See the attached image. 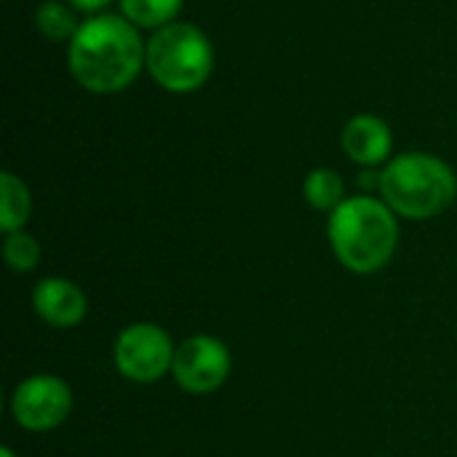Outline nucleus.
<instances>
[{
	"label": "nucleus",
	"instance_id": "f257e3e1",
	"mask_svg": "<svg viewBox=\"0 0 457 457\" xmlns=\"http://www.w3.org/2000/svg\"><path fill=\"white\" fill-rule=\"evenodd\" d=\"M147 46L129 19L102 13L86 19L70 40V70L94 94H115L134 83Z\"/></svg>",
	"mask_w": 457,
	"mask_h": 457
},
{
	"label": "nucleus",
	"instance_id": "f03ea898",
	"mask_svg": "<svg viewBox=\"0 0 457 457\" xmlns=\"http://www.w3.org/2000/svg\"><path fill=\"white\" fill-rule=\"evenodd\" d=\"M329 244L343 268L359 276L383 270L399 244L396 212L372 195L345 198L329 217Z\"/></svg>",
	"mask_w": 457,
	"mask_h": 457
},
{
	"label": "nucleus",
	"instance_id": "7ed1b4c3",
	"mask_svg": "<svg viewBox=\"0 0 457 457\" xmlns=\"http://www.w3.org/2000/svg\"><path fill=\"white\" fill-rule=\"evenodd\" d=\"M383 201L407 220H428L453 206L455 171L436 155L404 153L380 171Z\"/></svg>",
	"mask_w": 457,
	"mask_h": 457
},
{
	"label": "nucleus",
	"instance_id": "20e7f679",
	"mask_svg": "<svg viewBox=\"0 0 457 457\" xmlns=\"http://www.w3.org/2000/svg\"><path fill=\"white\" fill-rule=\"evenodd\" d=\"M145 64L161 88L187 94L201 88L212 75L214 51L198 27L187 21H171L155 29L150 37Z\"/></svg>",
	"mask_w": 457,
	"mask_h": 457
},
{
	"label": "nucleus",
	"instance_id": "39448f33",
	"mask_svg": "<svg viewBox=\"0 0 457 457\" xmlns=\"http://www.w3.org/2000/svg\"><path fill=\"white\" fill-rule=\"evenodd\" d=\"M174 343L166 329L150 321L129 324L115 340V367L126 380L134 383H158L171 372L174 364Z\"/></svg>",
	"mask_w": 457,
	"mask_h": 457
},
{
	"label": "nucleus",
	"instance_id": "423d86ee",
	"mask_svg": "<svg viewBox=\"0 0 457 457\" xmlns=\"http://www.w3.org/2000/svg\"><path fill=\"white\" fill-rule=\"evenodd\" d=\"M233 370V356L228 345L212 335H193L177 345L171 375L177 386L193 396L214 394L225 386Z\"/></svg>",
	"mask_w": 457,
	"mask_h": 457
},
{
	"label": "nucleus",
	"instance_id": "0eeeda50",
	"mask_svg": "<svg viewBox=\"0 0 457 457\" xmlns=\"http://www.w3.org/2000/svg\"><path fill=\"white\" fill-rule=\"evenodd\" d=\"M72 410V391L56 375H29L24 378L11 396V415L24 431H54L59 428Z\"/></svg>",
	"mask_w": 457,
	"mask_h": 457
},
{
	"label": "nucleus",
	"instance_id": "6e6552de",
	"mask_svg": "<svg viewBox=\"0 0 457 457\" xmlns=\"http://www.w3.org/2000/svg\"><path fill=\"white\" fill-rule=\"evenodd\" d=\"M35 313L54 329H72L88 313V300L78 284L62 276H51L35 284L32 289Z\"/></svg>",
	"mask_w": 457,
	"mask_h": 457
},
{
	"label": "nucleus",
	"instance_id": "1a4fd4ad",
	"mask_svg": "<svg viewBox=\"0 0 457 457\" xmlns=\"http://www.w3.org/2000/svg\"><path fill=\"white\" fill-rule=\"evenodd\" d=\"M391 129L375 115H356L343 129V150L359 166H380L391 153Z\"/></svg>",
	"mask_w": 457,
	"mask_h": 457
},
{
	"label": "nucleus",
	"instance_id": "9d476101",
	"mask_svg": "<svg viewBox=\"0 0 457 457\" xmlns=\"http://www.w3.org/2000/svg\"><path fill=\"white\" fill-rule=\"evenodd\" d=\"M32 212V198L27 185L11 174L3 171L0 174V230L3 233H16L24 228V222L29 220Z\"/></svg>",
	"mask_w": 457,
	"mask_h": 457
},
{
	"label": "nucleus",
	"instance_id": "9b49d317",
	"mask_svg": "<svg viewBox=\"0 0 457 457\" xmlns=\"http://www.w3.org/2000/svg\"><path fill=\"white\" fill-rule=\"evenodd\" d=\"M303 193L316 212H335L345 201L343 177L332 169H313L303 182Z\"/></svg>",
	"mask_w": 457,
	"mask_h": 457
},
{
	"label": "nucleus",
	"instance_id": "f8f14e48",
	"mask_svg": "<svg viewBox=\"0 0 457 457\" xmlns=\"http://www.w3.org/2000/svg\"><path fill=\"white\" fill-rule=\"evenodd\" d=\"M35 24H37V29H40L48 40H54V43L72 40L75 32L80 29V24L75 21L72 8H67V5L59 3V0H46V3H40L37 11H35Z\"/></svg>",
	"mask_w": 457,
	"mask_h": 457
},
{
	"label": "nucleus",
	"instance_id": "ddd939ff",
	"mask_svg": "<svg viewBox=\"0 0 457 457\" xmlns=\"http://www.w3.org/2000/svg\"><path fill=\"white\" fill-rule=\"evenodd\" d=\"M126 19L137 27H166L179 13L182 0H120Z\"/></svg>",
	"mask_w": 457,
	"mask_h": 457
},
{
	"label": "nucleus",
	"instance_id": "4468645a",
	"mask_svg": "<svg viewBox=\"0 0 457 457\" xmlns=\"http://www.w3.org/2000/svg\"><path fill=\"white\" fill-rule=\"evenodd\" d=\"M40 244L35 236L16 230V233H5V244H3V260L13 273H29L37 268L40 262Z\"/></svg>",
	"mask_w": 457,
	"mask_h": 457
},
{
	"label": "nucleus",
	"instance_id": "2eb2a0df",
	"mask_svg": "<svg viewBox=\"0 0 457 457\" xmlns=\"http://www.w3.org/2000/svg\"><path fill=\"white\" fill-rule=\"evenodd\" d=\"M72 3V8H78V11H99V8H104L110 0H70Z\"/></svg>",
	"mask_w": 457,
	"mask_h": 457
},
{
	"label": "nucleus",
	"instance_id": "dca6fc26",
	"mask_svg": "<svg viewBox=\"0 0 457 457\" xmlns=\"http://www.w3.org/2000/svg\"><path fill=\"white\" fill-rule=\"evenodd\" d=\"M0 457H16V453H13L11 447H3V450H0Z\"/></svg>",
	"mask_w": 457,
	"mask_h": 457
}]
</instances>
